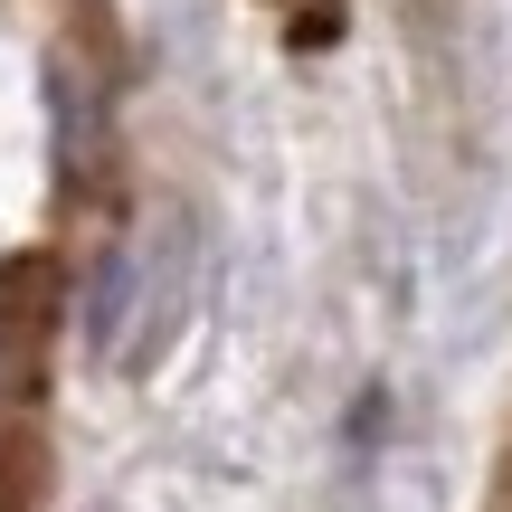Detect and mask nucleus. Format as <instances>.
I'll return each mask as SVG.
<instances>
[{
	"mask_svg": "<svg viewBox=\"0 0 512 512\" xmlns=\"http://www.w3.org/2000/svg\"><path fill=\"white\" fill-rule=\"evenodd\" d=\"M190 285H200V256H190V219H162V238L143 247V285H133V342L124 370H152L190 323Z\"/></svg>",
	"mask_w": 512,
	"mask_h": 512,
	"instance_id": "obj_1",
	"label": "nucleus"
},
{
	"mask_svg": "<svg viewBox=\"0 0 512 512\" xmlns=\"http://www.w3.org/2000/svg\"><path fill=\"white\" fill-rule=\"evenodd\" d=\"M133 285H143V247H105V256H95V275H86V351H95V361H124Z\"/></svg>",
	"mask_w": 512,
	"mask_h": 512,
	"instance_id": "obj_2",
	"label": "nucleus"
},
{
	"mask_svg": "<svg viewBox=\"0 0 512 512\" xmlns=\"http://www.w3.org/2000/svg\"><path fill=\"white\" fill-rule=\"evenodd\" d=\"M105 512H114V503H105Z\"/></svg>",
	"mask_w": 512,
	"mask_h": 512,
	"instance_id": "obj_3",
	"label": "nucleus"
}]
</instances>
